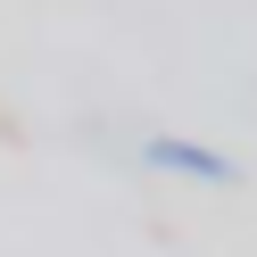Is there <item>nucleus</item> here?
Instances as JSON below:
<instances>
[{
    "instance_id": "nucleus-1",
    "label": "nucleus",
    "mask_w": 257,
    "mask_h": 257,
    "mask_svg": "<svg viewBox=\"0 0 257 257\" xmlns=\"http://www.w3.org/2000/svg\"><path fill=\"white\" fill-rule=\"evenodd\" d=\"M150 166H166V174H199V183H232V158L199 150V141H150Z\"/></svg>"
}]
</instances>
